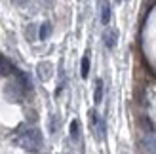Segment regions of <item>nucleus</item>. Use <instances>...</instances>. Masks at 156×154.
<instances>
[{"mask_svg":"<svg viewBox=\"0 0 156 154\" xmlns=\"http://www.w3.org/2000/svg\"><path fill=\"white\" fill-rule=\"evenodd\" d=\"M13 72H15V67L4 55H0V76H10Z\"/></svg>","mask_w":156,"mask_h":154,"instance_id":"nucleus-6","label":"nucleus"},{"mask_svg":"<svg viewBox=\"0 0 156 154\" xmlns=\"http://www.w3.org/2000/svg\"><path fill=\"white\" fill-rule=\"evenodd\" d=\"M50 33H51V25L50 23H42L40 30H38V38H40V40H46V38L50 36Z\"/></svg>","mask_w":156,"mask_h":154,"instance_id":"nucleus-10","label":"nucleus"},{"mask_svg":"<svg viewBox=\"0 0 156 154\" xmlns=\"http://www.w3.org/2000/svg\"><path fill=\"white\" fill-rule=\"evenodd\" d=\"M108 21H111V4L105 0L103 6H101V23H103V25H108Z\"/></svg>","mask_w":156,"mask_h":154,"instance_id":"nucleus-7","label":"nucleus"},{"mask_svg":"<svg viewBox=\"0 0 156 154\" xmlns=\"http://www.w3.org/2000/svg\"><path fill=\"white\" fill-rule=\"evenodd\" d=\"M13 2H15V4H19V6H23V4H27L29 0H13Z\"/></svg>","mask_w":156,"mask_h":154,"instance_id":"nucleus-12","label":"nucleus"},{"mask_svg":"<svg viewBox=\"0 0 156 154\" xmlns=\"http://www.w3.org/2000/svg\"><path fill=\"white\" fill-rule=\"evenodd\" d=\"M4 93H6V97L10 99V101H19L23 97V89H21L19 84H10V86H6Z\"/></svg>","mask_w":156,"mask_h":154,"instance_id":"nucleus-4","label":"nucleus"},{"mask_svg":"<svg viewBox=\"0 0 156 154\" xmlns=\"http://www.w3.org/2000/svg\"><path fill=\"white\" fill-rule=\"evenodd\" d=\"M93 101H95V105H99L101 101H103V82L97 80L95 84V95H93Z\"/></svg>","mask_w":156,"mask_h":154,"instance_id":"nucleus-9","label":"nucleus"},{"mask_svg":"<svg viewBox=\"0 0 156 154\" xmlns=\"http://www.w3.org/2000/svg\"><path fill=\"white\" fill-rule=\"evenodd\" d=\"M90 124H91V129L95 131V137L99 141H103L105 139V120L99 116V114L95 110H90Z\"/></svg>","mask_w":156,"mask_h":154,"instance_id":"nucleus-2","label":"nucleus"},{"mask_svg":"<svg viewBox=\"0 0 156 154\" xmlns=\"http://www.w3.org/2000/svg\"><path fill=\"white\" fill-rule=\"evenodd\" d=\"M15 145H17L19 149L30 152V154L40 152L42 145H44V139H42L40 129L30 128V129H25V131H21L17 137H15Z\"/></svg>","mask_w":156,"mask_h":154,"instance_id":"nucleus-1","label":"nucleus"},{"mask_svg":"<svg viewBox=\"0 0 156 154\" xmlns=\"http://www.w3.org/2000/svg\"><path fill=\"white\" fill-rule=\"evenodd\" d=\"M80 74H82V78H88V74H90V55H84V57H82Z\"/></svg>","mask_w":156,"mask_h":154,"instance_id":"nucleus-8","label":"nucleus"},{"mask_svg":"<svg viewBox=\"0 0 156 154\" xmlns=\"http://www.w3.org/2000/svg\"><path fill=\"white\" fill-rule=\"evenodd\" d=\"M36 72H38V78H40L42 82H46V80H50V78H51V74H53V65L50 63V61L38 63Z\"/></svg>","mask_w":156,"mask_h":154,"instance_id":"nucleus-3","label":"nucleus"},{"mask_svg":"<svg viewBox=\"0 0 156 154\" xmlns=\"http://www.w3.org/2000/svg\"><path fill=\"white\" fill-rule=\"evenodd\" d=\"M116 40H118V33H116L114 29H107L105 33H103V42H105L107 48H114Z\"/></svg>","mask_w":156,"mask_h":154,"instance_id":"nucleus-5","label":"nucleus"},{"mask_svg":"<svg viewBox=\"0 0 156 154\" xmlns=\"http://www.w3.org/2000/svg\"><path fill=\"white\" fill-rule=\"evenodd\" d=\"M71 137H73L74 141L80 137V122H78V120H73L71 122Z\"/></svg>","mask_w":156,"mask_h":154,"instance_id":"nucleus-11","label":"nucleus"}]
</instances>
